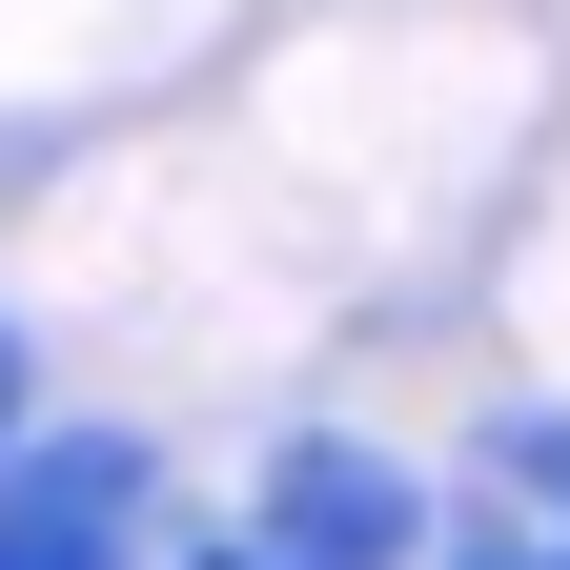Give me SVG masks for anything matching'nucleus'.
<instances>
[{
	"label": "nucleus",
	"mask_w": 570,
	"mask_h": 570,
	"mask_svg": "<svg viewBox=\"0 0 570 570\" xmlns=\"http://www.w3.org/2000/svg\"><path fill=\"white\" fill-rule=\"evenodd\" d=\"M184 489L142 449L122 407H41L21 449H0V570H184Z\"/></svg>",
	"instance_id": "obj_1"
},
{
	"label": "nucleus",
	"mask_w": 570,
	"mask_h": 570,
	"mask_svg": "<svg viewBox=\"0 0 570 570\" xmlns=\"http://www.w3.org/2000/svg\"><path fill=\"white\" fill-rule=\"evenodd\" d=\"M245 550L265 570H449V489H428L387 428L306 407V428H265V469H245Z\"/></svg>",
	"instance_id": "obj_2"
},
{
	"label": "nucleus",
	"mask_w": 570,
	"mask_h": 570,
	"mask_svg": "<svg viewBox=\"0 0 570 570\" xmlns=\"http://www.w3.org/2000/svg\"><path fill=\"white\" fill-rule=\"evenodd\" d=\"M449 570H570L550 530H510V510H449Z\"/></svg>",
	"instance_id": "obj_3"
},
{
	"label": "nucleus",
	"mask_w": 570,
	"mask_h": 570,
	"mask_svg": "<svg viewBox=\"0 0 570 570\" xmlns=\"http://www.w3.org/2000/svg\"><path fill=\"white\" fill-rule=\"evenodd\" d=\"M41 428V346H21V306H0V449Z\"/></svg>",
	"instance_id": "obj_4"
}]
</instances>
